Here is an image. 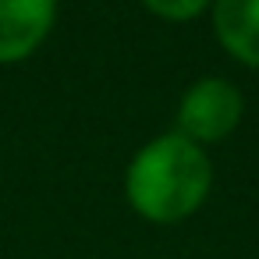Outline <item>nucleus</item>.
<instances>
[{"mask_svg": "<svg viewBox=\"0 0 259 259\" xmlns=\"http://www.w3.org/2000/svg\"><path fill=\"white\" fill-rule=\"evenodd\" d=\"M213 188V163L202 146L181 132L149 139L124 170V199L146 224H181L202 209Z\"/></svg>", "mask_w": 259, "mask_h": 259, "instance_id": "obj_1", "label": "nucleus"}, {"mask_svg": "<svg viewBox=\"0 0 259 259\" xmlns=\"http://www.w3.org/2000/svg\"><path fill=\"white\" fill-rule=\"evenodd\" d=\"M245 114V96L231 78L220 75H206L199 82H192L174 110V132H181L185 139H192L195 146H217L224 142Z\"/></svg>", "mask_w": 259, "mask_h": 259, "instance_id": "obj_2", "label": "nucleus"}, {"mask_svg": "<svg viewBox=\"0 0 259 259\" xmlns=\"http://www.w3.org/2000/svg\"><path fill=\"white\" fill-rule=\"evenodd\" d=\"M57 0H0V64L29 61L57 25Z\"/></svg>", "mask_w": 259, "mask_h": 259, "instance_id": "obj_3", "label": "nucleus"}, {"mask_svg": "<svg viewBox=\"0 0 259 259\" xmlns=\"http://www.w3.org/2000/svg\"><path fill=\"white\" fill-rule=\"evenodd\" d=\"M213 36L241 68L259 71V0H213Z\"/></svg>", "mask_w": 259, "mask_h": 259, "instance_id": "obj_4", "label": "nucleus"}, {"mask_svg": "<svg viewBox=\"0 0 259 259\" xmlns=\"http://www.w3.org/2000/svg\"><path fill=\"white\" fill-rule=\"evenodd\" d=\"M139 4H142L153 18H160V22L185 25V22L202 18V15L213 8V0H139Z\"/></svg>", "mask_w": 259, "mask_h": 259, "instance_id": "obj_5", "label": "nucleus"}]
</instances>
